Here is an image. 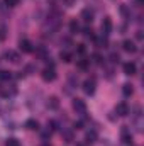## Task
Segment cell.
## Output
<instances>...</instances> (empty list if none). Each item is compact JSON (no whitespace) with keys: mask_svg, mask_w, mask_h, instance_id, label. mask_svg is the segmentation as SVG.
<instances>
[{"mask_svg":"<svg viewBox=\"0 0 144 146\" xmlns=\"http://www.w3.org/2000/svg\"><path fill=\"white\" fill-rule=\"evenodd\" d=\"M5 37H7V27L0 24V41H5Z\"/></svg>","mask_w":144,"mask_h":146,"instance_id":"cell-20","label":"cell"},{"mask_svg":"<svg viewBox=\"0 0 144 146\" xmlns=\"http://www.w3.org/2000/svg\"><path fill=\"white\" fill-rule=\"evenodd\" d=\"M83 34H85V37H90V39H95V34H93V31H92L90 27H85V29H83Z\"/></svg>","mask_w":144,"mask_h":146,"instance_id":"cell-21","label":"cell"},{"mask_svg":"<svg viewBox=\"0 0 144 146\" xmlns=\"http://www.w3.org/2000/svg\"><path fill=\"white\" fill-rule=\"evenodd\" d=\"M122 139H124V143H126V145L132 143V134L129 133V129H127V127H122Z\"/></svg>","mask_w":144,"mask_h":146,"instance_id":"cell-10","label":"cell"},{"mask_svg":"<svg viewBox=\"0 0 144 146\" xmlns=\"http://www.w3.org/2000/svg\"><path fill=\"white\" fill-rule=\"evenodd\" d=\"M93 41L97 42L98 48H107V39H105V37H95Z\"/></svg>","mask_w":144,"mask_h":146,"instance_id":"cell-17","label":"cell"},{"mask_svg":"<svg viewBox=\"0 0 144 146\" xmlns=\"http://www.w3.org/2000/svg\"><path fill=\"white\" fill-rule=\"evenodd\" d=\"M81 17H83L85 22H92V21H93V12L88 10V9H85V10L81 12Z\"/></svg>","mask_w":144,"mask_h":146,"instance_id":"cell-11","label":"cell"},{"mask_svg":"<svg viewBox=\"0 0 144 146\" xmlns=\"http://www.w3.org/2000/svg\"><path fill=\"white\" fill-rule=\"evenodd\" d=\"M26 127L31 129V131H36V129H39V124H37V121H34V119H29V121H26Z\"/></svg>","mask_w":144,"mask_h":146,"instance_id":"cell-14","label":"cell"},{"mask_svg":"<svg viewBox=\"0 0 144 146\" xmlns=\"http://www.w3.org/2000/svg\"><path fill=\"white\" fill-rule=\"evenodd\" d=\"M112 61H119V54L114 53V54H112Z\"/></svg>","mask_w":144,"mask_h":146,"instance_id":"cell-28","label":"cell"},{"mask_svg":"<svg viewBox=\"0 0 144 146\" xmlns=\"http://www.w3.org/2000/svg\"><path fill=\"white\" fill-rule=\"evenodd\" d=\"M102 33H104L105 36H108V34L112 33V19H110V17H105V19H104V22H102Z\"/></svg>","mask_w":144,"mask_h":146,"instance_id":"cell-6","label":"cell"},{"mask_svg":"<svg viewBox=\"0 0 144 146\" xmlns=\"http://www.w3.org/2000/svg\"><path fill=\"white\" fill-rule=\"evenodd\" d=\"M12 78V75H10V72H0V80H10Z\"/></svg>","mask_w":144,"mask_h":146,"instance_id":"cell-22","label":"cell"},{"mask_svg":"<svg viewBox=\"0 0 144 146\" xmlns=\"http://www.w3.org/2000/svg\"><path fill=\"white\" fill-rule=\"evenodd\" d=\"M93 60H95V63H102V58H100V54H93Z\"/></svg>","mask_w":144,"mask_h":146,"instance_id":"cell-26","label":"cell"},{"mask_svg":"<svg viewBox=\"0 0 144 146\" xmlns=\"http://www.w3.org/2000/svg\"><path fill=\"white\" fill-rule=\"evenodd\" d=\"M136 70H137V68H136V63H126V65H124V73H126V75H131V76H132V75L136 73Z\"/></svg>","mask_w":144,"mask_h":146,"instance_id":"cell-9","label":"cell"},{"mask_svg":"<svg viewBox=\"0 0 144 146\" xmlns=\"http://www.w3.org/2000/svg\"><path fill=\"white\" fill-rule=\"evenodd\" d=\"M19 48H20L22 53H32V44H31V41H27V39H20V41H19Z\"/></svg>","mask_w":144,"mask_h":146,"instance_id":"cell-4","label":"cell"},{"mask_svg":"<svg viewBox=\"0 0 144 146\" xmlns=\"http://www.w3.org/2000/svg\"><path fill=\"white\" fill-rule=\"evenodd\" d=\"M88 63H90V60H87V58H80V60L76 61V66H78L80 70H87V68H88Z\"/></svg>","mask_w":144,"mask_h":146,"instance_id":"cell-12","label":"cell"},{"mask_svg":"<svg viewBox=\"0 0 144 146\" xmlns=\"http://www.w3.org/2000/svg\"><path fill=\"white\" fill-rule=\"evenodd\" d=\"M5 145H7V146H20V145H19V141H17L15 138H9Z\"/></svg>","mask_w":144,"mask_h":146,"instance_id":"cell-23","label":"cell"},{"mask_svg":"<svg viewBox=\"0 0 144 146\" xmlns=\"http://www.w3.org/2000/svg\"><path fill=\"white\" fill-rule=\"evenodd\" d=\"M58 106H59V100H58V99H56V97H49V99H48V107H49V109H58Z\"/></svg>","mask_w":144,"mask_h":146,"instance_id":"cell-13","label":"cell"},{"mask_svg":"<svg viewBox=\"0 0 144 146\" xmlns=\"http://www.w3.org/2000/svg\"><path fill=\"white\" fill-rule=\"evenodd\" d=\"M122 48H124V51H127V53H136V51H137L136 42L131 41V39H126V41L122 42Z\"/></svg>","mask_w":144,"mask_h":146,"instance_id":"cell-5","label":"cell"},{"mask_svg":"<svg viewBox=\"0 0 144 146\" xmlns=\"http://www.w3.org/2000/svg\"><path fill=\"white\" fill-rule=\"evenodd\" d=\"M120 12H122V14H124V15H126V17H127V15H129V12H127V9H126V7H120Z\"/></svg>","mask_w":144,"mask_h":146,"instance_id":"cell-27","label":"cell"},{"mask_svg":"<svg viewBox=\"0 0 144 146\" xmlns=\"http://www.w3.org/2000/svg\"><path fill=\"white\" fill-rule=\"evenodd\" d=\"M73 109L76 110V114H85L87 112V104L81 99H75L73 100Z\"/></svg>","mask_w":144,"mask_h":146,"instance_id":"cell-3","label":"cell"},{"mask_svg":"<svg viewBox=\"0 0 144 146\" xmlns=\"http://www.w3.org/2000/svg\"><path fill=\"white\" fill-rule=\"evenodd\" d=\"M85 51H87L85 44H78V48H76V53H78L80 56H83V54H85Z\"/></svg>","mask_w":144,"mask_h":146,"instance_id":"cell-24","label":"cell"},{"mask_svg":"<svg viewBox=\"0 0 144 146\" xmlns=\"http://www.w3.org/2000/svg\"><path fill=\"white\" fill-rule=\"evenodd\" d=\"M115 112H117L120 117H126V115L129 114V107H127V104H126V102H120V104H117Z\"/></svg>","mask_w":144,"mask_h":146,"instance_id":"cell-7","label":"cell"},{"mask_svg":"<svg viewBox=\"0 0 144 146\" xmlns=\"http://www.w3.org/2000/svg\"><path fill=\"white\" fill-rule=\"evenodd\" d=\"M3 58H7V61H12V63H17L19 61V54L15 51H5L3 53Z\"/></svg>","mask_w":144,"mask_h":146,"instance_id":"cell-8","label":"cell"},{"mask_svg":"<svg viewBox=\"0 0 144 146\" xmlns=\"http://www.w3.org/2000/svg\"><path fill=\"white\" fill-rule=\"evenodd\" d=\"M5 3H7L9 7H15V5L19 3V0H5Z\"/></svg>","mask_w":144,"mask_h":146,"instance_id":"cell-25","label":"cell"},{"mask_svg":"<svg viewBox=\"0 0 144 146\" xmlns=\"http://www.w3.org/2000/svg\"><path fill=\"white\" fill-rule=\"evenodd\" d=\"M70 31H71L73 34L80 31V26H78V22H76V21H71V22H70Z\"/></svg>","mask_w":144,"mask_h":146,"instance_id":"cell-19","label":"cell"},{"mask_svg":"<svg viewBox=\"0 0 144 146\" xmlns=\"http://www.w3.org/2000/svg\"><path fill=\"white\" fill-rule=\"evenodd\" d=\"M83 92L87 95H92L95 92V78H88V80L83 82Z\"/></svg>","mask_w":144,"mask_h":146,"instance_id":"cell-2","label":"cell"},{"mask_svg":"<svg viewBox=\"0 0 144 146\" xmlns=\"http://www.w3.org/2000/svg\"><path fill=\"white\" fill-rule=\"evenodd\" d=\"M137 39H139V41L143 39V33H141V31H137Z\"/></svg>","mask_w":144,"mask_h":146,"instance_id":"cell-29","label":"cell"},{"mask_svg":"<svg viewBox=\"0 0 144 146\" xmlns=\"http://www.w3.org/2000/svg\"><path fill=\"white\" fill-rule=\"evenodd\" d=\"M59 56H61V60H63V61H65V63H70V61H71V53H68V51H61V54H59Z\"/></svg>","mask_w":144,"mask_h":146,"instance_id":"cell-18","label":"cell"},{"mask_svg":"<svg viewBox=\"0 0 144 146\" xmlns=\"http://www.w3.org/2000/svg\"><path fill=\"white\" fill-rule=\"evenodd\" d=\"M97 141V131H88L87 133V143H95Z\"/></svg>","mask_w":144,"mask_h":146,"instance_id":"cell-15","label":"cell"},{"mask_svg":"<svg viewBox=\"0 0 144 146\" xmlns=\"http://www.w3.org/2000/svg\"><path fill=\"white\" fill-rule=\"evenodd\" d=\"M42 146H49V145H42Z\"/></svg>","mask_w":144,"mask_h":146,"instance_id":"cell-31","label":"cell"},{"mask_svg":"<svg viewBox=\"0 0 144 146\" xmlns=\"http://www.w3.org/2000/svg\"><path fill=\"white\" fill-rule=\"evenodd\" d=\"M56 78V70H54V65L49 63V66H46L42 70V80L44 82H53Z\"/></svg>","mask_w":144,"mask_h":146,"instance_id":"cell-1","label":"cell"},{"mask_svg":"<svg viewBox=\"0 0 144 146\" xmlns=\"http://www.w3.org/2000/svg\"><path fill=\"white\" fill-rule=\"evenodd\" d=\"M76 146H83V145H76Z\"/></svg>","mask_w":144,"mask_h":146,"instance_id":"cell-30","label":"cell"},{"mask_svg":"<svg viewBox=\"0 0 144 146\" xmlns=\"http://www.w3.org/2000/svg\"><path fill=\"white\" fill-rule=\"evenodd\" d=\"M122 92H124V95H126V97H131V95L134 94V88H132V85L126 83V85H124V88H122Z\"/></svg>","mask_w":144,"mask_h":146,"instance_id":"cell-16","label":"cell"}]
</instances>
